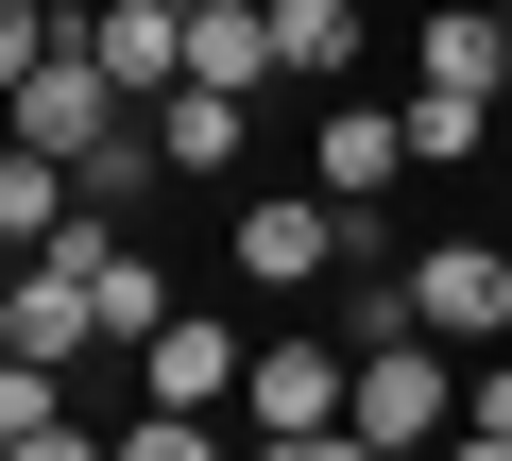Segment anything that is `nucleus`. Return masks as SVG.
Wrapping results in <instances>:
<instances>
[{"label": "nucleus", "mask_w": 512, "mask_h": 461, "mask_svg": "<svg viewBox=\"0 0 512 461\" xmlns=\"http://www.w3.org/2000/svg\"><path fill=\"white\" fill-rule=\"evenodd\" d=\"M69 205H86V188H69V154H52V137H0V240L35 257V240H52Z\"/></svg>", "instance_id": "4468645a"}, {"label": "nucleus", "mask_w": 512, "mask_h": 461, "mask_svg": "<svg viewBox=\"0 0 512 461\" xmlns=\"http://www.w3.org/2000/svg\"><path fill=\"white\" fill-rule=\"evenodd\" d=\"M393 120H410V171H478V154L512 137V120H495V86H410Z\"/></svg>", "instance_id": "9d476101"}, {"label": "nucleus", "mask_w": 512, "mask_h": 461, "mask_svg": "<svg viewBox=\"0 0 512 461\" xmlns=\"http://www.w3.org/2000/svg\"><path fill=\"white\" fill-rule=\"evenodd\" d=\"M410 325L461 342V359L512 342V257H495V240H410Z\"/></svg>", "instance_id": "20e7f679"}, {"label": "nucleus", "mask_w": 512, "mask_h": 461, "mask_svg": "<svg viewBox=\"0 0 512 461\" xmlns=\"http://www.w3.org/2000/svg\"><path fill=\"white\" fill-rule=\"evenodd\" d=\"M342 444H461V342L376 325L359 342V393H342Z\"/></svg>", "instance_id": "f257e3e1"}, {"label": "nucleus", "mask_w": 512, "mask_h": 461, "mask_svg": "<svg viewBox=\"0 0 512 461\" xmlns=\"http://www.w3.org/2000/svg\"><path fill=\"white\" fill-rule=\"evenodd\" d=\"M154 154H171L188 188H222V171L256 154V86H205V69H188V86L154 103Z\"/></svg>", "instance_id": "423d86ee"}, {"label": "nucleus", "mask_w": 512, "mask_h": 461, "mask_svg": "<svg viewBox=\"0 0 512 461\" xmlns=\"http://www.w3.org/2000/svg\"><path fill=\"white\" fill-rule=\"evenodd\" d=\"M342 257H359V205L342 188H256L222 222V274L239 291H342Z\"/></svg>", "instance_id": "f03ea898"}, {"label": "nucleus", "mask_w": 512, "mask_h": 461, "mask_svg": "<svg viewBox=\"0 0 512 461\" xmlns=\"http://www.w3.org/2000/svg\"><path fill=\"white\" fill-rule=\"evenodd\" d=\"M495 188H512V137H495Z\"/></svg>", "instance_id": "6ab92c4d"}, {"label": "nucleus", "mask_w": 512, "mask_h": 461, "mask_svg": "<svg viewBox=\"0 0 512 461\" xmlns=\"http://www.w3.org/2000/svg\"><path fill=\"white\" fill-rule=\"evenodd\" d=\"M52 35H69V18H52V0H0V103H18V86H35V52H52Z\"/></svg>", "instance_id": "dca6fc26"}, {"label": "nucleus", "mask_w": 512, "mask_h": 461, "mask_svg": "<svg viewBox=\"0 0 512 461\" xmlns=\"http://www.w3.org/2000/svg\"><path fill=\"white\" fill-rule=\"evenodd\" d=\"M495 120H512V69H495Z\"/></svg>", "instance_id": "a211bd4d"}, {"label": "nucleus", "mask_w": 512, "mask_h": 461, "mask_svg": "<svg viewBox=\"0 0 512 461\" xmlns=\"http://www.w3.org/2000/svg\"><path fill=\"white\" fill-rule=\"evenodd\" d=\"M137 359H154V393H188V410H239V359H256V342H239L222 308H171Z\"/></svg>", "instance_id": "6e6552de"}, {"label": "nucleus", "mask_w": 512, "mask_h": 461, "mask_svg": "<svg viewBox=\"0 0 512 461\" xmlns=\"http://www.w3.org/2000/svg\"><path fill=\"white\" fill-rule=\"evenodd\" d=\"M342 393H359V342H308V325L239 359V427L256 444H342Z\"/></svg>", "instance_id": "7ed1b4c3"}, {"label": "nucleus", "mask_w": 512, "mask_h": 461, "mask_svg": "<svg viewBox=\"0 0 512 461\" xmlns=\"http://www.w3.org/2000/svg\"><path fill=\"white\" fill-rule=\"evenodd\" d=\"M0 444H18V461H86V410H69V359H18V342H0Z\"/></svg>", "instance_id": "1a4fd4ad"}, {"label": "nucleus", "mask_w": 512, "mask_h": 461, "mask_svg": "<svg viewBox=\"0 0 512 461\" xmlns=\"http://www.w3.org/2000/svg\"><path fill=\"white\" fill-rule=\"evenodd\" d=\"M52 18H69V35H86V18H103V0H52Z\"/></svg>", "instance_id": "f3484780"}, {"label": "nucleus", "mask_w": 512, "mask_h": 461, "mask_svg": "<svg viewBox=\"0 0 512 461\" xmlns=\"http://www.w3.org/2000/svg\"><path fill=\"white\" fill-rule=\"evenodd\" d=\"M410 69H427V86H495V69H512V18H495V0H427Z\"/></svg>", "instance_id": "f8f14e48"}, {"label": "nucleus", "mask_w": 512, "mask_h": 461, "mask_svg": "<svg viewBox=\"0 0 512 461\" xmlns=\"http://www.w3.org/2000/svg\"><path fill=\"white\" fill-rule=\"evenodd\" d=\"M393 171H410V120H393V103H342V86H325V103H308V188L376 205Z\"/></svg>", "instance_id": "39448f33"}, {"label": "nucleus", "mask_w": 512, "mask_h": 461, "mask_svg": "<svg viewBox=\"0 0 512 461\" xmlns=\"http://www.w3.org/2000/svg\"><path fill=\"white\" fill-rule=\"evenodd\" d=\"M342 69H359V0H274V86H308V103H325Z\"/></svg>", "instance_id": "9b49d317"}, {"label": "nucleus", "mask_w": 512, "mask_h": 461, "mask_svg": "<svg viewBox=\"0 0 512 461\" xmlns=\"http://www.w3.org/2000/svg\"><path fill=\"white\" fill-rule=\"evenodd\" d=\"M188 69L205 86H274V0H188Z\"/></svg>", "instance_id": "ddd939ff"}, {"label": "nucleus", "mask_w": 512, "mask_h": 461, "mask_svg": "<svg viewBox=\"0 0 512 461\" xmlns=\"http://www.w3.org/2000/svg\"><path fill=\"white\" fill-rule=\"evenodd\" d=\"M86 52H103L137 103H171V86H188V0H103V18H86Z\"/></svg>", "instance_id": "0eeeda50"}, {"label": "nucleus", "mask_w": 512, "mask_h": 461, "mask_svg": "<svg viewBox=\"0 0 512 461\" xmlns=\"http://www.w3.org/2000/svg\"><path fill=\"white\" fill-rule=\"evenodd\" d=\"M154 171H171V154H154V103H137L120 137H86V154H69V188H86V205H120V222H137V188H154Z\"/></svg>", "instance_id": "2eb2a0df"}]
</instances>
